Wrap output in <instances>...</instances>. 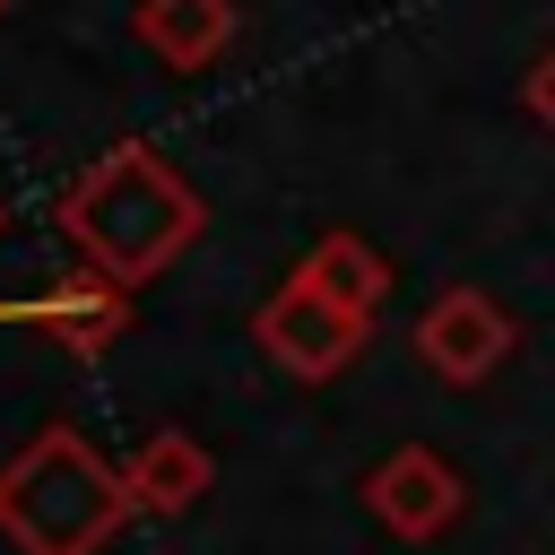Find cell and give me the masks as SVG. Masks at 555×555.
<instances>
[{
	"label": "cell",
	"mask_w": 555,
	"mask_h": 555,
	"mask_svg": "<svg viewBox=\"0 0 555 555\" xmlns=\"http://www.w3.org/2000/svg\"><path fill=\"white\" fill-rule=\"evenodd\" d=\"M364 494H373V512H382L399 538H434V529L460 512V477H451L434 451H390V460L364 477Z\"/></svg>",
	"instance_id": "5"
},
{
	"label": "cell",
	"mask_w": 555,
	"mask_h": 555,
	"mask_svg": "<svg viewBox=\"0 0 555 555\" xmlns=\"http://www.w3.org/2000/svg\"><path fill=\"white\" fill-rule=\"evenodd\" d=\"M121 477H130V503H139V512H182V503L208 494V451L165 425V434H147V442L130 451Z\"/></svg>",
	"instance_id": "8"
},
{
	"label": "cell",
	"mask_w": 555,
	"mask_h": 555,
	"mask_svg": "<svg viewBox=\"0 0 555 555\" xmlns=\"http://www.w3.org/2000/svg\"><path fill=\"white\" fill-rule=\"evenodd\" d=\"M61 225H69V243L87 251V269H104L113 286H139V278H156V269L199 234V199H191V182H182L156 147L121 139V147H104V156L69 182Z\"/></svg>",
	"instance_id": "1"
},
{
	"label": "cell",
	"mask_w": 555,
	"mask_h": 555,
	"mask_svg": "<svg viewBox=\"0 0 555 555\" xmlns=\"http://www.w3.org/2000/svg\"><path fill=\"white\" fill-rule=\"evenodd\" d=\"M130 512V477L104 468L95 442L69 425H43L0 468V529L17 538V555H95Z\"/></svg>",
	"instance_id": "2"
},
{
	"label": "cell",
	"mask_w": 555,
	"mask_h": 555,
	"mask_svg": "<svg viewBox=\"0 0 555 555\" xmlns=\"http://www.w3.org/2000/svg\"><path fill=\"white\" fill-rule=\"evenodd\" d=\"M304 286H321L330 304H347L356 321H373L382 312V295H390V269H382V251L364 243V234H321L312 251H304V269H295Z\"/></svg>",
	"instance_id": "9"
},
{
	"label": "cell",
	"mask_w": 555,
	"mask_h": 555,
	"mask_svg": "<svg viewBox=\"0 0 555 555\" xmlns=\"http://www.w3.org/2000/svg\"><path fill=\"white\" fill-rule=\"evenodd\" d=\"M520 104H529V121H538V130H555V43L529 61V78H520Z\"/></svg>",
	"instance_id": "10"
},
{
	"label": "cell",
	"mask_w": 555,
	"mask_h": 555,
	"mask_svg": "<svg viewBox=\"0 0 555 555\" xmlns=\"http://www.w3.org/2000/svg\"><path fill=\"white\" fill-rule=\"evenodd\" d=\"M251 338L286 364V373H304V382H330L356 347H364V321L347 312V304H330L321 286H304V278H286L269 304H260V321H251Z\"/></svg>",
	"instance_id": "3"
},
{
	"label": "cell",
	"mask_w": 555,
	"mask_h": 555,
	"mask_svg": "<svg viewBox=\"0 0 555 555\" xmlns=\"http://www.w3.org/2000/svg\"><path fill=\"white\" fill-rule=\"evenodd\" d=\"M0 9H9V0H0Z\"/></svg>",
	"instance_id": "11"
},
{
	"label": "cell",
	"mask_w": 555,
	"mask_h": 555,
	"mask_svg": "<svg viewBox=\"0 0 555 555\" xmlns=\"http://www.w3.org/2000/svg\"><path fill=\"white\" fill-rule=\"evenodd\" d=\"M503 347H512V321H503L477 286L434 295V304H425V321H416V356H425L442 382H486V373L503 364Z\"/></svg>",
	"instance_id": "4"
},
{
	"label": "cell",
	"mask_w": 555,
	"mask_h": 555,
	"mask_svg": "<svg viewBox=\"0 0 555 555\" xmlns=\"http://www.w3.org/2000/svg\"><path fill=\"white\" fill-rule=\"evenodd\" d=\"M139 43L165 69H208L234 43V0H139Z\"/></svg>",
	"instance_id": "6"
},
{
	"label": "cell",
	"mask_w": 555,
	"mask_h": 555,
	"mask_svg": "<svg viewBox=\"0 0 555 555\" xmlns=\"http://www.w3.org/2000/svg\"><path fill=\"white\" fill-rule=\"evenodd\" d=\"M35 321H43L69 356H95V347H113V338H121V321H130V286H113L104 269H87V278L52 286V295L35 304Z\"/></svg>",
	"instance_id": "7"
}]
</instances>
